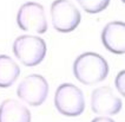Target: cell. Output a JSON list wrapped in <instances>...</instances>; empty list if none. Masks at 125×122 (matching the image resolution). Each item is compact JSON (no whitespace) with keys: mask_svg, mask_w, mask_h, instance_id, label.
I'll use <instances>...</instances> for the list:
<instances>
[{"mask_svg":"<svg viewBox=\"0 0 125 122\" xmlns=\"http://www.w3.org/2000/svg\"><path fill=\"white\" fill-rule=\"evenodd\" d=\"M91 122H115V120L111 119V117H109V116L102 115V116H97V117H94Z\"/></svg>","mask_w":125,"mask_h":122,"instance_id":"13","label":"cell"},{"mask_svg":"<svg viewBox=\"0 0 125 122\" xmlns=\"http://www.w3.org/2000/svg\"><path fill=\"white\" fill-rule=\"evenodd\" d=\"M54 106L64 116L74 117L83 114L85 109V97L79 86L72 83H62L54 94Z\"/></svg>","mask_w":125,"mask_h":122,"instance_id":"3","label":"cell"},{"mask_svg":"<svg viewBox=\"0 0 125 122\" xmlns=\"http://www.w3.org/2000/svg\"><path fill=\"white\" fill-rule=\"evenodd\" d=\"M123 102L110 86L96 88L91 95V109L94 114L116 115L122 109Z\"/></svg>","mask_w":125,"mask_h":122,"instance_id":"7","label":"cell"},{"mask_svg":"<svg viewBox=\"0 0 125 122\" xmlns=\"http://www.w3.org/2000/svg\"><path fill=\"white\" fill-rule=\"evenodd\" d=\"M0 122H31V111L19 101L7 98L0 104Z\"/></svg>","mask_w":125,"mask_h":122,"instance_id":"9","label":"cell"},{"mask_svg":"<svg viewBox=\"0 0 125 122\" xmlns=\"http://www.w3.org/2000/svg\"><path fill=\"white\" fill-rule=\"evenodd\" d=\"M115 84H116V88L119 91V94L122 96H124L125 95V72L124 71H120L117 75V77L115 79Z\"/></svg>","mask_w":125,"mask_h":122,"instance_id":"12","label":"cell"},{"mask_svg":"<svg viewBox=\"0 0 125 122\" xmlns=\"http://www.w3.org/2000/svg\"><path fill=\"white\" fill-rule=\"evenodd\" d=\"M18 26L24 31L42 35L47 31V20L44 6L39 2L28 1L22 4L17 14Z\"/></svg>","mask_w":125,"mask_h":122,"instance_id":"6","label":"cell"},{"mask_svg":"<svg viewBox=\"0 0 125 122\" xmlns=\"http://www.w3.org/2000/svg\"><path fill=\"white\" fill-rule=\"evenodd\" d=\"M110 71L104 57L96 52H84L73 63V75L84 85H93L103 82Z\"/></svg>","mask_w":125,"mask_h":122,"instance_id":"1","label":"cell"},{"mask_svg":"<svg viewBox=\"0 0 125 122\" xmlns=\"http://www.w3.org/2000/svg\"><path fill=\"white\" fill-rule=\"evenodd\" d=\"M51 22L62 33H69L78 27L82 20L79 10L70 0H54L51 4Z\"/></svg>","mask_w":125,"mask_h":122,"instance_id":"4","label":"cell"},{"mask_svg":"<svg viewBox=\"0 0 125 122\" xmlns=\"http://www.w3.org/2000/svg\"><path fill=\"white\" fill-rule=\"evenodd\" d=\"M17 95L22 102L32 107L42 106L49 95V83L42 75H28L19 83L17 88Z\"/></svg>","mask_w":125,"mask_h":122,"instance_id":"5","label":"cell"},{"mask_svg":"<svg viewBox=\"0 0 125 122\" xmlns=\"http://www.w3.org/2000/svg\"><path fill=\"white\" fill-rule=\"evenodd\" d=\"M122 1H123V2H124V1H125V0H122Z\"/></svg>","mask_w":125,"mask_h":122,"instance_id":"14","label":"cell"},{"mask_svg":"<svg viewBox=\"0 0 125 122\" xmlns=\"http://www.w3.org/2000/svg\"><path fill=\"white\" fill-rule=\"evenodd\" d=\"M102 42L107 50L123 55L125 52V24L123 22H111L102 31Z\"/></svg>","mask_w":125,"mask_h":122,"instance_id":"8","label":"cell"},{"mask_svg":"<svg viewBox=\"0 0 125 122\" xmlns=\"http://www.w3.org/2000/svg\"><path fill=\"white\" fill-rule=\"evenodd\" d=\"M12 50L14 56L25 66H35L45 58L46 43L40 37L22 35L15 38Z\"/></svg>","mask_w":125,"mask_h":122,"instance_id":"2","label":"cell"},{"mask_svg":"<svg viewBox=\"0 0 125 122\" xmlns=\"http://www.w3.org/2000/svg\"><path fill=\"white\" fill-rule=\"evenodd\" d=\"M20 68L7 55H0V88H8L18 79Z\"/></svg>","mask_w":125,"mask_h":122,"instance_id":"10","label":"cell"},{"mask_svg":"<svg viewBox=\"0 0 125 122\" xmlns=\"http://www.w3.org/2000/svg\"><path fill=\"white\" fill-rule=\"evenodd\" d=\"M77 2L85 12L91 14L99 13L110 5V0H77Z\"/></svg>","mask_w":125,"mask_h":122,"instance_id":"11","label":"cell"}]
</instances>
